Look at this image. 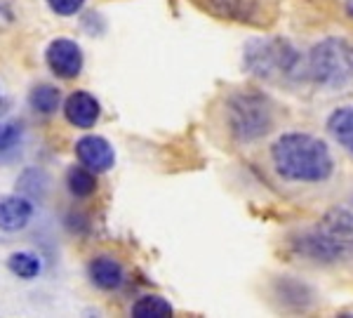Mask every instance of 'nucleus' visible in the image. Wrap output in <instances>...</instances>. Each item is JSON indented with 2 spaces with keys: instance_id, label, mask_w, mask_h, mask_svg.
I'll use <instances>...</instances> for the list:
<instances>
[{
  "instance_id": "6ab92c4d",
  "label": "nucleus",
  "mask_w": 353,
  "mask_h": 318,
  "mask_svg": "<svg viewBox=\"0 0 353 318\" xmlns=\"http://www.w3.org/2000/svg\"><path fill=\"white\" fill-rule=\"evenodd\" d=\"M50 10L61 17H73L76 12H81L85 0H48Z\"/></svg>"
},
{
  "instance_id": "f3484780",
  "label": "nucleus",
  "mask_w": 353,
  "mask_h": 318,
  "mask_svg": "<svg viewBox=\"0 0 353 318\" xmlns=\"http://www.w3.org/2000/svg\"><path fill=\"white\" fill-rule=\"evenodd\" d=\"M59 101H61V95L59 90L52 88V85H36L28 95V104L36 113H43V116H50L59 109Z\"/></svg>"
},
{
  "instance_id": "412c9836",
  "label": "nucleus",
  "mask_w": 353,
  "mask_h": 318,
  "mask_svg": "<svg viewBox=\"0 0 353 318\" xmlns=\"http://www.w3.org/2000/svg\"><path fill=\"white\" fill-rule=\"evenodd\" d=\"M10 109V97H8V92L3 90V85H0V113H5Z\"/></svg>"
},
{
  "instance_id": "0eeeda50",
  "label": "nucleus",
  "mask_w": 353,
  "mask_h": 318,
  "mask_svg": "<svg viewBox=\"0 0 353 318\" xmlns=\"http://www.w3.org/2000/svg\"><path fill=\"white\" fill-rule=\"evenodd\" d=\"M323 132L349 163H353V99H339L323 113Z\"/></svg>"
},
{
  "instance_id": "7ed1b4c3",
  "label": "nucleus",
  "mask_w": 353,
  "mask_h": 318,
  "mask_svg": "<svg viewBox=\"0 0 353 318\" xmlns=\"http://www.w3.org/2000/svg\"><path fill=\"white\" fill-rule=\"evenodd\" d=\"M306 81L321 97L334 99L353 92V36L327 31L306 48Z\"/></svg>"
},
{
  "instance_id": "2eb2a0df",
  "label": "nucleus",
  "mask_w": 353,
  "mask_h": 318,
  "mask_svg": "<svg viewBox=\"0 0 353 318\" xmlns=\"http://www.w3.org/2000/svg\"><path fill=\"white\" fill-rule=\"evenodd\" d=\"M97 172H92L90 168L85 166H73L66 172V186L71 191V196L76 198H88L97 191Z\"/></svg>"
},
{
  "instance_id": "dca6fc26",
  "label": "nucleus",
  "mask_w": 353,
  "mask_h": 318,
  "mask_svg": "<svg viewBox=\"0 0 353 318\" xmlns=\"http://www.w3.org/2000/svg\"><path fill=\"white\" fill-rule=\"evenodd\" d=\"M130 314L134 318H168L172 316V304L161 295H144L132 304Z\"/></svg>"
},
{
  "instance_id": "39448f33",
  "label": "nucleus",
  "mask_w": 353,
  "mask_h": 318,
  "mask_svg": "<svg viewBox=\"0 0 353 318\" xmlns=\"http://www.w3.org/2000/svg\"><path fill=\"white\" fill-rule=\"evenodd\" d=\"M221 125L238 146L257 144L276 130L278 104L257 88H241L226 95Z\"/></svg>"
},
{
  "instance_id": "f257e3e1",
  "label": "nucleus",
  "mask_w": 353,
  "mask_h": 318,
  "mask_svg": "<svg viewBox=\"0 0 353 318\" xmlns=\"http://www.w3.org/2000/svg\"><path fill=\"white\" fill-rule=\"evenodd\" d=\"M269 168L281 184L290 189L318 191L339 177V151L325 135L313 130H283L271 139Z\"/></svg>"
},
{
  "instance_id": "1a4fd4ad",
  "label": "nucleus",
  "mask_w": 353,
  "mask_h": 318,
  "mask_svg": "<svg viewBox=\"0 0 353 318\" xmlns=\"http://www.w3.org/2000/svg\"><path fill=\"white\" fill-rule=\"evenodd\" d=\"M45 61H48L50 71L57 78L71 81L83 71V50L78 43L68 41V38H57L50 43L48 52H45Z\"/></svg>"
},
{
  "instance_id": "f8f14e48",
  "label": "nucleus",
  "mask_w": 353,
  "mask_h": 318,
  "mask_svg": "<svg viewBox=\"0 0 353 318\" xmlns=\"http://www.w3.org/2000/svg\"><path fill=\"white\" fill-rule=\"evenodd\" d=\"M99 101H97L90 92H73L71 97L66 99L64 104V116L66 121L73 125V128H81V130H88L99 121Z\"/></svg>"
},
{
  "instance_id": "f03ea898",
  "label": "nucleus",
  "mask_w": 353,
  "mask_h": 318,
  "mask_svg": "<svg viewBox=\"0 0 353 318\" xmlns=\"http://www.w3.org/2000/svg\"><path fill=\"white\" fill-rule=\"evenodd\" d=\"M288 252L316 269H344L353 264V208L332 206L316 219L288 234Z\"/></svg>"
},
{
  "instance_id": "a211bd4d",
  "label": "nucleus",
  "mask_w": 353,
  "mask_h": 318,
  "mask_svg": "<svg viewBox=\"0 0 353 318\" xmlns=\"http://www.w3.org/2000/svg\"><path fill=\"white\" fill-rule=\"evenodd\" d=\"M8 269L12 271L17 278H24V281H31L41 274L43 264L38 259V255L33 252H12L8 259Z\"/></svg>"
},
{
  "instance_id": "4be33fe9",
  "label": "nucleus",
  "mask_w": 353,
  "mask_h": 318,
  "mask_svg": "<svg viewBox=\"0 0 353 318\" xmlns=\"http://www.w3.org/2000/svg\"><path fill=\"white\" fill-rule=\"evenodd\" d=\"M351 208H353V198H351Z\"/></svg>"
},
{
  "instance_id": "423d86ee",
  "label": "nucleus",
  "mask_w": 353,
  "mask_h": 318,
  "mask_svg": "<svg viewBox=\"0 0 353 318\" xmlns=\"http://www.w3.org/2000/svg\"><path fill=\"white\" fill-rule=\"evenodd\" d=\"M198 10L231 24L269 28L278 19L276 0H191Z\"/></svg>"
},
{
  "instance_id": "20e7f679",
  "label": "nucleus",
  "mask_w": 353,
  "mask_h": 318,
  "mask_svg": "<svg viewBox=\"0 0 353 318\" xmlns=\"http://www.w3.org/2000/svg\"><path fill=\"white\" fill-rule=\"evenodd\" d=\"M243 66L250 76L285 88H309L306 50L281 36L250 38L243 48Z\"/></svg>"
},
{
  "instance_id": "9b49d317",
  "label": "nucleus",
  "mask_w": 353,
  "mask_h": 318,
  "mask_svg": "<svg viewBox=\"0 0 353 318\" xmlns=\"http://www.w3.org/2000/svg\"><path fill=\"white\" fill-rule=\"evenodd\" d=\"M33 217V203L24 196H0V229L3 231H21L28 226Z\"/></svg>"
},
{
  "instance_id": "9d476101",
  "label": "nucleus",
  "mask_w": 353,
  "mask_h": 318,
  "mask_svg": "<svg viewBox=\"0 0 353 318\" xmlns=\"http://www.w3.org/2000/svg\"><path fill=\"white\" fill-rule=\"evenodd\" d=\"M76 156L81 161V166L90 168L92 172H106L116 163L113 146L104 137H99V135H88V137L78 139Z\"/></svg>"
},
{
  "instance_id": "ddd939ff",
  "label": "nucleus",
  "mask_w": 353,
  "mask_h": 318,
  "mask_svg": "<svg viewBox=\"0 0 353 318\" xmlns=\"http://www.w3.org/2000/svg\"><path fill=\"white\" fill-rule=\"evenodd\" d=\"M88 274H90V281H92L99 290H118L125 283V271L121 262L109 257V255L94 257L88 266Z\"/></svg>"
},
{
  "instance_id": "aec40b11",
  "label": "nucleus",
  "mask_w": 353,
  "mask_h": 318,
  "mask_svg": "<svg viewBox=\"0 0 353 318\" xmlns=\"http://www.w3.org/2000/svg\"><path fill=\"white\" fill-rule=\"evenodd\" d=\"M339 5H341V12H344V17L353 24V0H339Z\"/></svg>"
},
{
  "instance_id": "6e6552de",
  "label": "nucleus",
  "mask_w": 353,
  "mask_h": 318,
  "mask_svg": "<svg viewBox=\"0 0 353 318\" xmlns=\"http://www.w3.org/2000/svg\"><path fill=\"white\" fill-rule=\"evenodd\" d=\"M273 297L281 309L285 311H311L321 302V295L306 278L299 276H278L273 283Z\"/></svg>"
},
{
  "instance_id": "4468645a",
  "label": "nucleus",
  "mask_w": 353,
  "mask_h": 318,
  "mask_svg": "<svg viewBox=\"0 0 353 318\" xmlns=\"http://www.w3.org/2000/svg\"><path fill=\"white\" fill-rule=\"evenodd\" d=\"M24 144V128L17 121H0V166L10 163Z\"/></svg>"
}]
</instances>
